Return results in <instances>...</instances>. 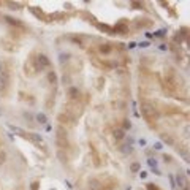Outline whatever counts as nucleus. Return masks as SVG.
<instances>
[{
    "label": "nucleus",
    "instance_id": "1",
    "mask_svg": "<svg viewBox=\"0 0 190 190\" xmlns=\"http://www.w3.org/2000/svg\"><path fill=\"white\" fill-rule=\"evenodd\" d=\"M141 114L149 122V125H155V122L159 120V109L151 100H141Z\"/></svg>",
    "mask_w": 190,
    "mask_h": 190
},
{
    "label": "nucleus",
    "instance_id": "2",
    "mask_svg": "<svg viewBox=\"0 0 190 190\" xmlns=\"http://www.w3.org/2000/svg\"><path fill=\"white\" fill-rule=\"evenodd\" d=\"M63 114H67L68 117H71V119H78L79 116L82 114V111H84V106H82L79 101H67L65 106H63Z\"/></svg>",
    "mask_w": 190,
    "mask_h": 190
},
{
    "label": "nucleus",
    "instance_id": "3",
    "mask_svg": "<svg viewBox=\"0 0 190 190\" xmlns=\"http://www.w3.org/2000/svg\"><path fill=\"white\" fill-rule=\"evenodd\" d=\"M11 128H13V132H15V133H17V135L22 136V138H25V140H29L30 143H33L35 146L43 144V138H41L38 133H29V132L22 130V128H19V127H11Z\"/></svg>",
    "mask_w": 190,
    "mask_h": 190
},
{
    "label": "nucleus",
    "instance_id": "4",
    "mask_svg": "<svg viewBox=\"0 0 190 190\" xmlns=\"http://www.w3.org/2000/svg\"><path fill=\"white\" fill-rule=\"evenodd\" d=\"M35 65L38 68V71H43V70L51 67V60L46 54H36L35 55Z\"/></svg>",
    "mask_w": 190,
    "mask_h": 190
},
{
    "label": "nucleus",
    "instance_id": "5",
    "mask_svg": "<svg viewBox=\"0 0 190 190\" xmlns=\"http://www.w3.org/2000/svg\"><path fill=\"white\" fill-rule=\"evenodd\" d=\"M36 73H38V68H36L35 65V55L32 54L29 59H27V62H25V75L27 76H35Z\"/></svg>",
    "mask_w": 190,
    "mask_h": 190
},
{
    "label": "nucleus",
    "instance_id": "6",
    "mask_svg": "<svg viewBox=\"0 0 190 190\" xmlns=\"http://www.w3.org/2000/svg\"><path fill=\"white\" fill-rule=\"evenodd\" d=\"M97 51H98V54L100 55H111L114 52V46H113V43H101V44H98L97 46Z\"/></svg>",
    "mask_w": 190,
    "mask_h": 190
},
{
    "label": "nucleus",
    "instance_id": "7",
    "mask_svg": "<svg viewBox=\"0 0 190 190\" xmlns=\"http://www.w3.org/2000/svg\"><path fill=\"white\" fill-rule=\"evenodd\" d=\"M57 120H59V124L62 125V127H65V128H67V127H73V125L76 124V120H75V119L68 117V116H67V114H63V113L57 116Z\"/></svg>",
    "mask_w": 190,
    "mask_h": 190
},
{
    "label": "nucleus",
    "instance_id": "8",
    "mask_svg": "<svg viewBox=\"0 0 190 190\" xmlns=\"http://www.w3.org/2000/svg\"><path fill=\"white\" fill-rule=\"evenodd\" d=\"M8 86H10V73H3L0 75V95L5 94Z\"/></svg>",
    "mask_w": 190,
    "mask_h": 190
},
{
    "label": "nucleus",
    "instance_id": "9",
    "mask_svg": "<svg viewBox=\"0 0 190 190\" xmlns=\"http://www.w3.org/2000/svg\"><path fill=\"white\" fill-rule=\"evenodd\" d=\"M67 95H68V101H79L81 90L78 89V87H70L68 92H67Z\"/></svg>",
    "mask_w": 190,
    "mask_h": 190
},
{
    "label": "nucleus",
    "instance_id": "10",
    "mask_svg": "<svg viewBox=\"0 0 190 190\" xmlns=\"http://www.w3.org/2000/svg\"><path fill=\"white\" fill-rule=\"evenodd\" d=\"M55 140H60V141H68V130L62 125H59L57 130H55Z\"/></svg>",
    "mask_w": 190,
    "mask_h": 190
},
{
    "label": "nucleus",
    "instance_id": "11",
    "mask_svg": "<svg viewBox=\"0 0 190 190\" xmlns=\"http://www.w3.org/2000/svg\"><path fill=\"white\" fill-rule=\"evenodd\" d=\"M5 21L8 22L10 25H13L15 29H21V30H25V25H24V22L19 21V19H15V17H11V16H5Z\"/></svg>",
    "mask_w": 190,
    "mask_h": 190
},
{
    "label": "nucleus",
    "instance_id": "12",
    "mask_svg": "<svg viewBox=\"0 0 190 190\" xmlns=\"http://www.w3.org/2000/svg\"><path fill=\"white\" fill-rule=\"evenodd\" d=\"M113 32L114 33H128V25H125L124 22H119L113 27Z\"/></svg>",
    "mask_w": 190,
    "mask_h": 190
},
{
    "label": "nucleus",
    "instance_id": "13",
    "mask_svg": "<svg viewBox=\"0 0 190 190\" xmlns=\"http://www.w3.org/2000/svg\"><path fill=\"white\" fill-rule=\"evenodd\" d=\"M176 182H178V185H179L181 189L187 187V179H185V176L181 174V173H178V176H176Z\"/></svg>",
    "mask_w": 190,
    "mask_h": 190
},
{
    "label": "nucleus",
    "instance_id": "14",
    "mask_svg": "<svg viewBox=\"0 0 190 190\" xmlns=\"http://www.w3.org/2000/svg\"><path fill=\"white\" fill-rule=\"evenodd\" d=\"M162 141L163 143H166L168 146H174V138L171 136V135H168V133H162Z\"/></svg>",
    "mask_w": 190,
    "mask_h": 190
},
{
    "label": "nucleus",
    "instance_id": "15",
    "mask_svg": "<svg viewBox=\"0 0 190 190\" xmlns=\"http://www.w3.org/2000/svg\"><path fill=\"white\" fill-rule=\"evenodd\" d=\"M68 40L73 41V43L78 44V46H84V43H82V36H78V35H68Z\"/></svg>",
    "mask_w": 190,
    "mask_h": 190
},
{
    "label": "nucleus",
    "instance_id": "16",
    "mask_svg": "<svg viewBox=\"0 0 190 190\" xmlns=\"http://www.w3.org/2000/svg\"><path fill=\"white\" fill-rule=\"evenodd\" d=\"M119 149H120V152H122V154H125V155H128V154H132V152H133V147H132L130 144H122Z\"/></svg>",
    "mask_w": 190,
    "mask_h": 190
},
{
    "label": "nucleus",
    "instance_id": "17",
    "mask_svg": "<svg viewBox=\"0 0 190 190\" xmlns=\"http://www.w3.org/2000/svg\"><path fill=\"white\" fill-rule=\"evenodd\" d=\"M113 135H114L116 140H124V138H125V132L122 130V128H116Z\"/></svg>",
    "mask_w": 190,
    "mask_h": 190
},
{
    "label": "nucleus",
    "instance_id": "18",
    "mask_svg": "<svg viewBox=\"0 0 190 190\" xmlns=\"http://www.w3.org/2000/svg\"><path fill=\"white\" fill-rule=\"evenodd\" d=\"M30 11L33 13V15H35L36 17H41V19H44V17H46V15H44V13L40 10V8H35V7H32V8H30Z\"/></svg>",
    "mask_w": 190,
    "mask_h": 190
},
{
    "label": "nucleus",
    "instance_id": "19",
    "mask_svg": "<svg viewBox=\"0 0 190 190\" xmlns=\"http://www.w3.org/2000/svg\"><path fill=\"white\" fill-rule=\"evenodd\" d=\"M57 157H59V160L62 162L63 165H67V163H68V155H67L63 151H59V152H57Z\"/></svg>",
    "mask_w": 190,
    "mask_h": 190
},
{
    "label": "nucleus",
    "instance_id": "20",
    "mask_svg": "<svg viewBox=\"0 0 190 190\" xmlns=\"http://www.w3.org/2000/svg\"><path fill=\"white\" fill-rule=\"evenodd\" d=\"M70 57H71L70 52H62V54L59 55V62H60V63H65V62H68V60H70Z\"/></svg>",
    "mask_w": 190,
    "mask_h": 190
},
{
    "label": "nucleus",
    "instance_id": "21",
    "mask_svg": "<svg viewBox=\"0 0 190 190\" xmlns=\"http://www.w3.org/2000/svg\"><path fill=\"white\" fill-rule=\"evenodd\" d=\"M48 81L51 82V84H55V82H57V75H55V71L51 70L48 73Z\"/></svg>",
    "mask_w": 190,
    "mask_h": 190
},
{
    "label": "nucleus",
    "instance_id": "22",
    "mask_svg": "<svg viewBox=\"0 0 190 190\" xmlns=\"http://www.w3.org/2000/svg\"><path fill=\"white\" fill-rule=\"evenodd\" d=\"M97 27H98L100 30H103V32H108V33H114L113 27H109V25H106V24H97Z\"/></svg>",
    "mask_w": 190,
    "mask_h": 190
},
{
    "label": "nucleus",
    "instance_id": "23",
    "mask_svg": "<svg viewBox=\"0 0 190 190\" xmlns=\"http://www.w3.org/2000/svg\"><path fill=\"white\" fill-rule=\"evenodd\" d=\"M35 119H36V122H38V124H46V122H48V119H46V116H44L43 113L36 114V116H35Z\"/></svg>",
    "mask_w": 190,
    "mask_h": 190
},
{
    "label": "nucleus",
    "instance_id": "24",
    "mask_svg": "<svg viewBox=\"0 0 190 190\" xmlns=\"http://www.w3.org/2000/svg\"><path fill=\"white\" fill-rule=\"evenodd\" d=\"M90 151H92V154H94V163L98 166L100 165V160H98V154H97V151H95V147L90 144Z\"/></svg>",
    "mask_w": 190,
    "mask_h": 190
},
{
    "label": "nucleus",
    "instance_id": "25",
    "mask_svg": "<svg viewBox=\"0 0 190 190\" xmlns=\"http://www.w3.org/2000/svg\"><path fill=\"white\" fill-rule=\"evenodd\" d=\"M55 144H57L60 149H67L68 146H70V143L68 141H60V140H55Z\"/></svg>",
    "mask_w": 190,
    "mask_h": 190
},
{
    "label": "nucleus",
    "instance_id": "26",
    "mask_svg": "<svg viewBox=\"0 0 190 190\" xmlns=\"http://www.w3.org/2000/svg\"><path fill=\"white\" fill-rule=\"evenodd\" d=\"M132 128V122L128 119H124V122H122V130L125 132V130H130Z\"/></svg>",
    "mask_w": 190,
    "mask_h": 190
},
{
    "label": "nucleus",
    "instance_id": "27",
    "mask_svg": "<svg viewBox=\"0 0 190 190\" xmlns=\"http://www.w3.org/2000/svg\"><path fill=\"white\" fill-rule=\"evenodd\" d=\"M3 73H8V68H7V63L3 60H0V75H3Z\"/></svg>",
    "mask_w": 190,
    "mask_h": 190
},
{
    "label": "nucleus",
    "instance_id": "28",
    "mask_svg": "<svg viewBox=\"0 0 190 190\" xmlns=\"http://www.w3.org/2000/svg\"><path fill=\"white\" fill-rule=\"evenodd\" d=\"M62 82H63V84H70V82H71V78H70V75H63L62 76Z\"/></svg>",
    "mask_w": 190,
    "mask_h": 190
},
{
    "label": "nucleus",
    "instance_id": "29",
    "mask_svg": "<svg viewBox=\"0 0 190 190\" xmlns=\"http://www.w3.org/2000/svg\"><path fill=\"white\" fill-rule=\"evenodd\" d=\"M5 162H7V154L3 151H0V165L5 163Z\"/></svg>",
    "mask_w": 190,
    "mask_h": 190
},
{
    "label": "nucleus",
    "instance_id": "30",
    "mask_svg": "<svg viewBox=\"0 0 190 190\" xmlns=\"http://www.w3.org/2000/svg\"><path fill=\"white\" fill-rule=\"evenodd\" d=\"M140 163H132V166H130V170L133 171V173H136V171H140Z\"/></svg>",
    "mask_w": 190,
    "mask_h": 190
},
{
    "label": "nucleus",
    "instance_id": "31",
    "mask_svg": "<svg viewBox=\"0 0 190 190\" xmlns=\"http://www.w3.org/2000/svg\"><path fill=\"white\" fill-rule=\"evenodd\" d=\"M38 189H40V184L36 182V181H35V182H32V184H30V190H38Z\"/></svg>",
    "mask_w": 190,
    "mask_h": 190
},
{
    "label": "nucleus",
    "instance_id": "32",
    "mask_svg": "<svg viewBox=\"0 0 190 190\" xmlns=\"http://www.w3.org/2000/svg\"><path fill=\"white\" fill-rule=\"evenodd\" d=\"M22 116H24V119H27V120H29V122H32V119H33V116H32L30 113H24Z\"/></svg>",
    "mask_w": 190,
    "mask_h": 190
},
{
    "label": "nucleus",
    "instance_id": "33",
    "mask_svg": "<svg viewBox=\"0 0 190 190\" xmlns=\"http://www.w3.org/2000/svg\"><path fill=\"white\" fill-rule=\"evenodd\" d=\"M147 190H160L155 184H147Z\"/></svg>",
    "mask_w": 190,
    "mask_h": 190
},
{
    "label": "nucleus",
    "instance_id": "34",
    "mask_svg": "<svg viewBox=\"0 0 190 190\" xmlns=\"http://www.w3.org/2000/svg\"><path fill=\"white\" fill-rule=\"evenodd\" d=\"M147 163H149L151 166H155V165H157V162H155V160H152V159H149V160H147Z\"/></svg>",
    "mask_w": 190,
    "mask_h": 190
},
{
    "label": "nucleus",
    "instance_id": "35",
    "mask_svg": "<svg viewBox=\"0 0 190 190\" xmlns=\"http://www.w3.org/2000/svg\"><path fill=\"white\" fill-rule=\"evenodd\" d=\"M154 147H155L157 151H160V149H162V143H155V144H154Z\"/></svg>",
    "mask_w": 190,
    "mask_h": 190
},
{
    "label": "nucleus",
    "instance_id": "36",
    "mask_svg": "<svg viewBox=\"0 0 190 190\" xmlns=\"http://www.w3.org/2000/svg\"><path fill=\"white\" fill-rule=\"evenodd\" d=\"M140 46H141V48H147V46H149V41H143Z\"/></svg>",
    "mask_w": 190,
    "mask_h": 190
},
{
    "label": "nucleus",
    "instance_id": "37",
    "mask_svg": "<svg viewBox=\"0 0 190 190\" xmlns=\"http://www.w3.org/2000/svg\"><path fill=\"white\" fill-rule=\"evenodd\" d=\"M155 35H157V36H163V35H165V30H159Z\"/></svg>",
    "mask_w": 190,
    "mask_h": 190
},
{
    "label": "nucleus",
    "instance_id": "38",
    "mask_svg": "<svg viewBox=\"0 0 190 190\" xmlns=\"http://www.w3.org/2000/svg\"><path fill=\"white\" fill-rule=\"evenodd\" d=\"M163 159H165V162H171V157L170 155H163Z\"/></svg>",
    "mask_w": 190,
    "mask_h": 190
},
{
    "label": "nucleus",
    "instance_id": "39",
    "mask_svg": "<svg viewBox=\"0 0 190 190\" xmlns=\"http://www.w3.org/2000/svg\"><path fill=\"white\" fill-rule=\"evenodd\" d=\"M184 190H189V189H187V187H185V189H184Z\"/></svg>",
    "mask_w": 190,
    "mask_h": 190
}]
</instances>
